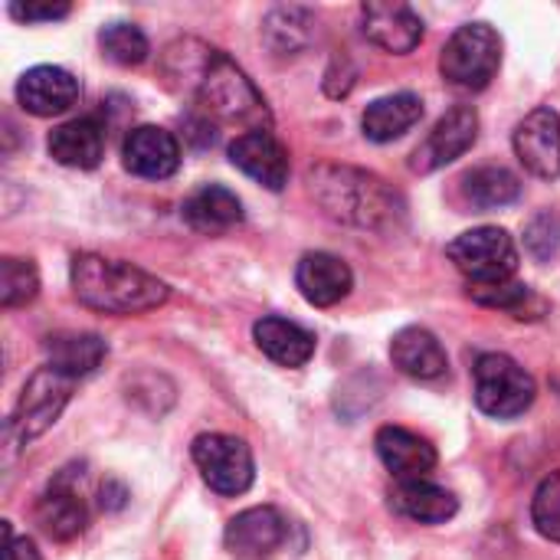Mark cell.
Wrapping results in <instances>:
<instances>
[{
  "instance_id": "1",
  "label": "cell",
  "mask_w": 560,
  "mask_h": 560,
  "mask_svg": "<svg viewBox=\"0 0 560 560\" xmlns=\"http://www.w3.org/2000/svg\"><path fill=\"white\" fill-rule=\"evenodd\" d=\"M158 69L164 85L174 95L190 98L210 121L246 125V131L272 125V112L253 79L223 49L197 36L167 43Z\"/></svg>"
},
{
  "instance_id": "2",
  "label": "cell",
  "mask_w": 560,
  "mask_h": 560,
  "mask_svg": "<svg viewBox=\"0 0 560 560\" xmlns=\"http://www.w3.org/2000/svg\"><path fill=\"white\" fill-rule=\"evenodd\" d=\"M308 190L335 223L397 233L407 223V200L384 177L348 167V164H318L308 171Z\"/></svg>"
},
{
  "instance_id": "3",
  "label": "cell",
  "mask_w": 560,
  "mask_h": 560,
  "mask_svg": "<svg viewBox=\"0 0 560 560\" xmlns=\"http://www.w3.org/2000/svg\"><path fill=\"white\" fill-rule=\"evenodd\" d=\"M69 282L79 305L102 315H141L161 308L171 295V289L151 272L98 253H75L69 262Z\"/></svg>"
},
{
  "instance_id": "4",
  "label": "cell",
  "mask_w": 560,
  "mask_h": 560,
  "mask_svg": "<svg viewBox=\"0 0 560 560\" xmlns=\"http://www.w3.org/2000/svg\"><path fill=\"white\" fill-rule=\"evenodd\" d=\"M502 66V36L489 23H466L459 26L443 52H440V72L450 85L482 92Z\"/></svg>"
},
{
  "instance_id": "5",
  "label": "cell",
  "mask_w": 560,
  "mask_h": 560,
  "mask_svg": "<svg viewBox=\"0 0 560 560\" xmlns=\"http://www.w3.org/2000/svg\"><path fill=\"white\" fill-rule=\"evenodd\" d=\"M446 256L469 279V285L512 282V276L518 272V246L502 226H476L459 233L446 246Z\"/></svg>"
},
{
  "instance_id": "6",
  "label": "cell",
  "mask_w": 560,
  "mask_h": 560,
  "mask_svg": "<svg viewBox=\"0 0 560 560\" xmlns=\"http://www.w3.org/2000/svg\"><path fill=\"white\" fill-rule=\"evenodd\" d=\"M472 374H476V407L492 420L525 417L538 397L535 377L509 354H482Z\"/></svg>"
},
{
  "instance_id": "7",
  "label": "cell",
  "mask_w": 560,
  "mask_h": 560,
  "mask_svg": "<svg viewBox=\"0 0 560 560\" xmlns=\"http://www.w3.org/2000/svg\"><path fill=\"white\" fill-rule=\"evenodd\" d=\"M75 381L52 371V368H39L20 390V400L13 407V417L7 420V440L26 446L30 440L43 436L62 413V407L72 397Z\"/></svg>"
},
{
  "instance_id": "8",
  "label": "cell",
  "mask_w": 560,
  "mask_h": 560,
  "mask_svg": "<svg viewBox=\"0 0 560 560\" xmlns=\"http://www.w3.org/2000/svg\"><path fill=\"white\" fill-rule=\"evenodd\" d=\"M194 466L200 469L203 482L217 492V495H243L253 489L256 482V463H253V450L226 433H203L194 440L190 446Z\"/></svg>"
},
{
  "instance_id": "9",
  "label": "cell",
  "mask_w": 560,
  "mask_h": 560,
  "mask_svg": "<svg viewBox=\"0 0 560 560\" xmlns=\"http://www.w3.org/2000/svg\"><path fill=\"white\" fill-rule=\"evenodd\" d=\"M479 138V112L472 105H453L427 135V141L413 151L410 171L433 174L453 161H459Z\"/></svg>"
},
{
  "instance_id": "10",
  "label": "cell",
  "mask_w": 560,
  "mask_h": 560,
  "mask_svg": "<svg viewBox=\"0 0 560 560\" xmlns=\"http://www.w3.org/2000/svg\"><path fill=\"white\" fill-rule=\"evenodd\" d=\"M515 154L541 180L560 177V115L555 108L541 105L532 115H525L512 135Z\"/></svg>"
},
{
  "instance_id": "11",
  "label": "cell",
  "mask_w": 560,
  "mask_h": 560,
  "mask_svg": "<svg viewBox=\"0 0 560 560\" xmlns=\"http://www.w3.org/2000/svg\"><path fill=\"white\" fill-rule=\"evenodd\" d=\"M82 95L79 79L62 66H33L16 82V102L36 118H52L69 112Z\"/></svg>"
},
{
  "instance_id": "12",
  "label": "cell",
  "mask_w": 560,
  "mask_h": 560,
  "mask_svg": "<svg viewBox=\"0 0 560 560\" xmlns=\"http://www.w3.org/2000/svg\"><path fill=\"white\" fill-rule=\"evenodd\" d=\"M285 538H289V522L272 505H256L240 512L223 535L226 551L243 560H262L276 555L285 545Z\"/></svg>"
},
{
  "instance_id": "13",
  "label": "cell",
  "mask_w": 560,
  "mask_h": 560,
  "mask_svg": "<svg viewBox=\"0 0 560 560\" xmlns=\"http://www.w3.org/2000/svg\"><path fill=\"white\" fill-rule=\"evenodd\" d=\"M121 161L135 177L164 180L180 167V141L158 125H138L125 135Z\"/></svg>"
},
{
  "instance_id": "14",
  "label": "cell",
  "mask_w": 560,
  "mask_h": 560,
  "mask_svg": "<svg viewBox=\"0 0 560 560\" xmlns=\"http://www.w3.org/2000/svg\"><path fill=\"white\" fill-rule=\"evenodd\" d=\"M230 161L266 190H282L289 184V151L269 128L236 135V141L230 144Z\"/></svg>"
},
{
  "instance_id": "15",
  "label": "cell",
  "mask_w": 560,
  "mask_h": 560,
  "mask_svg": "<svg viewBox=\"0 0 560 560\" xmlns=\"http://www.w3.org/2000/svg\"><path fill=\"white\" fill-rule=\"evenodd\" d=\"M36 525L52 541H75L89 525V509L72 482V469L59 472L36 502Z\"/></svg>"
},
{
  "instance_id": "16",
  "label": "cell",
  "mask_w": 560,
  "mask_h": 560,
  "mask_svg": "<svg viewBox=\"0 0 560 560\" xmlns=\"http://www.w3.org/2000/svg\"><path fill=\"white\" fill-rule=\"evenodd\" d=\"M361 33L374 46L407 56L423 43V20L410 3H364Z\"/></svg>"
},
{
  "instance_id": "17",
  "label": "cell",
  "mask_w": 560,
  "mask_h": 560,
  "mask_svg": "<svg viewBox=\"0 0 560 560\" xmlns=\"http://www.w3.org/2000/svg\"><path fill=\"white\" fill-rule=\"evenodd\" d=\"M295 285L302 299L315 308H331L345 302L354 289V272L341 256L331 253H305L295 266Z\"/></svg>"
},
{
  "instance_id": "18",
  "label": "cell",
  "mask_w": 560,
  "mask_h": 560,
  "mask_svg": "<svg viewBox=\"0 0 560 560\" xmlns=\"http://www.w3.org/2000/svg\"><path fill=\"white\" fill-rule=\"evenodd\" d=\"M46 148L56 164L75 167V171H92L105 158V125L92 115L69 118L49 131Z\"/></svg>"
},
{
  "instance_id": "19",
  "label": "cell",
  "mask_w": 560,
  "mask_h": 560,
  "mask_svg": "<svg viewBox=\"0 0 560 560\" xmlns=\"http://www.w3.org/2000/svg\"><path fill=\"white\" fill-rule=\"evenodd\" d=\"M377 456L387 466V472L397 482L407 479H427L436 469V446L430 440H423L413 430L404 427H381L374 436Z\"/></svg>"
},
{
  "instance_id": "20",
  "label": "cell",
  "mask_w": 560,
  "mask_h": 560,
  "mask_svg": "<svg viewBox=\"0 0 560 560\" xmlns=\"http://www.w3.org/2000/svg\"><path fill=\"white\" fill-rule=\"evenodd\" d=\"M390 509L417 525H446L450 518H456L459 499L430 479H407L390 489Z\"/></svg>"
},
{
  "instance_id": "21",
  "label": "cell",
  "mask_w": 560,
  "mask_h": 560,
  "mask_svg": "<svg viewBox=\"0 0 560 560\" xmlns=\"http://www.w3.org/2000/svg\"><path fill=\"white\" fill-rule=\"evenodd\" d=\"M390 361L400 374H407L413 381H440L450 371V358H446L440 338L420 325H410L394 335Z\"/></svg>"
},
{
  "instance_id": "22",
  "label": "cell",
  "mask_w": 560,
  "mask_h": 560,
  "mask_svg": "<svg viewBox=\"0 0 560 560\" xmlns=\"http://www.w3.org/2000/svg\"><path fill=\"white\" fill-rule=\"evenodd\" d=\"M256 348L279 368H305L315 354V335L289 318L266 315L253 325Z\"/></svg>"
},
{
  "instance_id": "23",
  "label": "cell",
  "mask_w": 560,
  "mask_h": 560,
  "mask_svg": "<svg viewBox=\"0 0 560 560\" xmlns=\"http://www.w3.org/2000/svg\"><path fill=\"white\" fill-rule=\"evenodd\" d=\"M420 118H423L420 95H413V92H394V95L374 98L364 108L361 128H364V138H371L377 144H387V141L404 138Z\"/></svg>"
},
{
  "instance_id": "24",
  "label": "cell",
  "mask_w": 560,
  "mask_h": 560,
  "mask_svg": "<svg viewBox=\"0 0 560 560\" xmlns=\"http://www.w3.org/2000/svg\"><path fill=\"white\" fill-rule=\"evenodd\" d=\"M243 203L233 190L220 187V184H203L200 190H194L184 200V220L187 226H194L197 233H226L233 226L243 223Z\"/></svg>"
},
{
  "instance_id": "25",
  "label": "cell",
  "mask_w": 560,
  "mask_h": 560,
  "mask_svg": "<svg viewBox=\"0 0 560 560\" xmlns=\"http://www.w3.org/2000/svg\"><path fill=\"white\" fill-rule=\"evenodd\" d=\"M108 348L98 335H85V331H69V335H52L46 338V368L79 381L89 377L92 371H98V364L105 361Z\"/></svg>"
},
{
  "instance_id": "26",
  "label": "cell",
  "mask_w": 560,
  "mask_h": 560,
  "mask_svg": "<svg viewBox=\"0 0 560 560\" xmlns=\"http://www.w3.org/2000/svg\"><path fill=\"white\" fill-rule=\"evenodd\" d=\"M463 197L469 207L476 210H495V207H509L522 197V180L518 174H512L509 167L499 164H486V167H472L469 174H463Z\"/></svg>"
},
{
  "instance_id": "27",
  "label": "cell",
  "mask_w": 560,
  "mask_h": 560,
  "mask_svg": "<svg viewBox=\"0 0 560 560\" xmlns=\"http://www.w3.org/2000/svg\"><path fill=\"white\" fill-rule=\"evenodd\" d=\"M315 33V13L305 7H276L262 20V36L266 46L276 56H299Z\"/></svg>"
},
{
  "instance_id": "28",
  "label": "cell",
  "mask_w": 560,
  "mask_h": 560,
  "mask_svg": "<svg viewBox=\"0 0 560 560\" xmlns=\"http://www.w3.org/2000/svg\"><path fill=\"white\" fill-rule=\"evenodd\" d=\"M469 295L479 302V305H489V308H499V312H509L512 318H541L548 312V302L532 289V285H522V282H499V285H469Z\"/></svg>"
},
{
  "instance_id": "29",
  "label": "cell",
  "mask_w": 560,
  "mask_h": 560,
  "mask_svg": "<svg viewBox=\"0 0 560 560\" xmlns=\"http://www.w3.org/2000/svg\"><path fill=\"white\" fill-rule=\"evenodd\" d=\"M98 49L115 66H141L148 59V52H151L148 36L141 33V26L125 23V20L105 23L98 30Z\"/></svg>"
},
{
  "instance_id": "30",
  "label": "cell",
  "mask_w": 560,
  "mask_h": 560,
  "mask_svg": "<svg viewBox=\"0 0 560 560\" xmlns=\"http://www.w3.org/2000/svg\"><path fill=\"white\" fill-rule=\"evenodd\" d=\"M39 295V272L33 259L20 256H3L0 259V305L3 308H20Z\"/></svg>"
},
{
  "instance_id": "31",
  "label": "cell",
  "mask_w": 560,
  "mask_h": 560,
  "mask_svg": "<svg viewBox=\"0 0 560 560\" xmlns=\"http://www.w3.org/2000/svg\"><path fill=\"white\" fill-rule=\"evenodd\" d=\"M532 522L541 538L560 545V469L538 486L532 499Z\"/></svg>"
},
{
  "instance_id": "32",
  "label": "cell",
  "mask_w": 560,
  "mask_h": 560,
  "mask_svg": "<svg viewBox=\"0 0 560 560\" xmlns=\"http://www.w3.org/2000/svg\"><path fill=\"white\" fill-rule=\"evenodd\" d=\"M525 249L532 259L538 262H548L555 259L560 249V217L551 210H541L538 217L528 220L525 226Z\"/></svg>"
},
{
  "instance_id": "33",
  "label": "cell",
  "mask_w": 560,
  "mask_h": 560,
  "mask_svg": "<svg viewBox=\"0 0 560 560\" xmlns=\"http://www.w3.org/2000/svg\"><path fill=\"white\" fill-rule=\"evenodd\" d=\"M69 3H10V16L23 23H52L69 16Z\"/></svg>"
},
{
  "instance_id": "34",
  "label": "cell",
  "mask_w": 560,
  "mask_h": 560,
  "mask_svg": "<svg viewBox=\"0 0 560 560\" xmlns=\"http://www.w3.org/2000/svg\"><path fill=\"white\" fill-rule=\"evenodd\" d=\"M0 532H3V555H0V560H43L30 538H13L10 522H0Z\"/></svg>"
},
{
  "instance_id": "35",
  "label": "cell",
  "mask_w": 560,
  "mask_h": 560,
  "mask_svg": "<svg viewBox=\"0 0 560 560\" xmlns=\"http://www.w3.org/2000/svg\"><path fill=\"white\" fill-rule=\"evenodd\" d=\"M98 505H102L105 512H121V509L128 505V489H125L121 482L108 479V482L98 489Z\"/></svg>"
}]
</instances>
